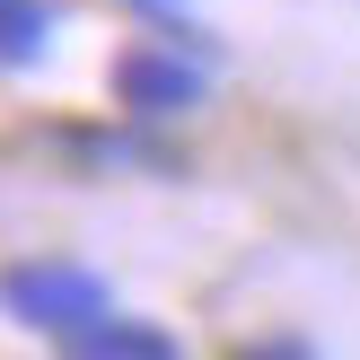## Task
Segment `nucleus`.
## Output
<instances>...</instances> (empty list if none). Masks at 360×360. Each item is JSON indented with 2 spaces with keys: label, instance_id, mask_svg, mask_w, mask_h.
<instances>
[{
  "label": "nucleus",
  "instance_id": "obj_1",
  "mask_svg": "<svg viewBox=\"0 0 360 360\" xmlns=\"http://www.w3.org/2000/svg\"><path fill=\"white\" fill-rule=\"evenodd\" d=\"M0 308H9L18 326H35V334L62 343V334L115 316V281L88 273V264H9V273H0Z\"/></svg>",
  "mask_w": 360,
  "mask_h": 360
},
{
  "label": "nucleus",
  "instance_id": "obj_2",
  "mask_svg": "<svg viewBox=\"0 0 360 360\" xmlns=\"http://www.w3.org/2000/svg\"><path fill=\"white\" fill-rule=\"evenodd\" d=\"M115 105H123L132 123H176V115H193V105H202V53H176L167 35L115 53Z\"/></svg>",
  "mask_w": 360,
  "mask_h": 360
},
{
  "label": "nucleus",
  "instance_id": "obj_3",
  "mask_svg": "<svg viewBox=\"0 0 360 360\" xmlns=\"http://www.w3.org/2000/svg\"><path fill=\"white\" fill-rule=\"evenodd\" d=\"M62 360H185L167 326H141V316H97V326L62 334Z\"/></svg>",
  "mask_w": 360,
  "mask_h": 360
},
{
  "label": "nucleus",
  "instance_id": "obj_4",
  "mask_svg": "<svg viewBox=\"0 0 360 360\" xmlns=\"http://www.w3.org/2000/svg\"><path fill=\"white\" fill-rule=\"evenodd\" d=\"M53 0H0V70H35L53 53Z\"/></svg>",
  "mask_w": 360,
  "mask_h": 360
},
{
  "label": "nucleus",
  "instance_id": "obj_5",
  "mask_svg": "<svg viewBox=\"0 0 360 360\" xmlns=\"http://www.w3.org/2000/svg\"><path fill=\"white\" fill-rule=\"evenodd\" d=\"M238 360H326V352H308V343H255V352H238Z\"/></svg>",
  "mask_w": 360,
  "mask_h": 360
},
{
  "label": "nucleus",
  "instance_id": "obj_6",
  "mask_svg": "<svg viewBox=\"0 0 360 360\" xmlns=\"http://www.w3.org/2000/svg\"><path fill=\"white\" fill-rule=\"evenodd\" d=\"M132 9H150V18H167V9H176V0H132Z\"/></svg>",
  "mask_w": 360,
  "mask_h": 360
}]
</instances>
